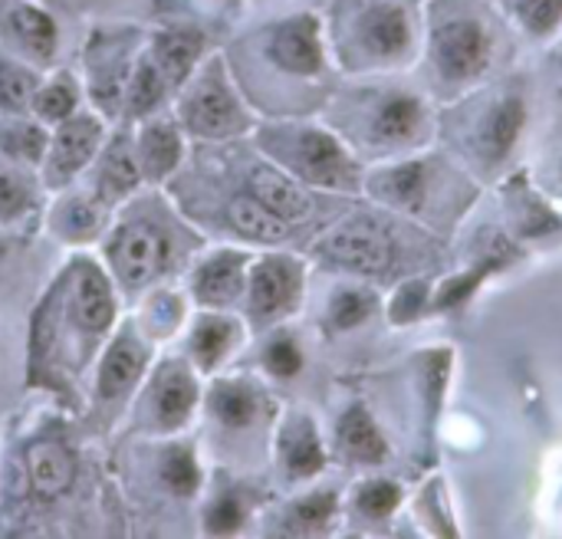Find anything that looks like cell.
Returning <instances> with one entry per match:
<instances>
[{
  "instance_id": "obj_3",
  "label": "cell",
  "mask_w": 562,
  "mask_h": 539,
  "mask_svg": "<svg viewBox=\"0 0 562 539\" xmlns=\"http://www.w3.org/2000/svg\"><path fill=\"white\" fill-rule=\"evenodd\" d=\"M352 43L375 66H402L422 46V20L408 0H369L352 16Z\"/></svg>"
},
{
  "instance_id": "obj_14",
  "label": "cell",
  "mask_w": 562,
  "mask_h": 539,
  "mask_svg": "<svg viewBox=\"0 0 562 539\" xmlns=\"http://www.w3.org/2000/svg\"><path fill=\"white\" fill-rule=\"evenodd\" d=\"M30 478H33V487L43 494V497H53V494H63L72 481V458L66 454V448L53 445V441H43V445H33L30 448Z\"/></svg>"
},
{
  "instance_id": "obj_39",
  "label": "cell",
  "mask_w": 562,
  "mask_h": 539,
  "mask_svg": "<svg viewBox=\"0 0 562 539\" xmlns=\"http://www.w3.org/2000/svg\"><path fill=\"white\" fill-rule=\"evenodd\" d=\"M40 112L49 115V119H66L72 112V92L66 86H49L46 92H40L36 99Z\"/></svg>"
},
{
  "instance_id": "obj_24",
  "label": "cell",
  "mask_w": 562,
  "mask_h": 539,
  "mask_svg": "<svg viewBox=\"0 0 562 539\" xmlns=\"http://www.w3.org/2000/svg\"><path fill=\"white\" fill-rule=\"evenodd\" d=\"M198 49H201L198 36H184V33H168V36H161L158 46H155V53H158V69L165 72V79H168V82H178V79L191 69Z\"/></svg>"
},
{
  "instance_id": "obj_30",
  "label": "cell",
  "mask_w": 562,
  "mask_h": 539,
  "mask_svg": "<svg viewBox=\"0 0 562 539\" xmlns=\"http://www.w3.org/2000/svg\"><path fill=\"white\" fill-rule=\"evenodd\" d=\"M158 99H161V79H158L155 66H142L138 76L132 79V89H128V109L148 112Z\"/></svg>"
},
{
  "instance_id": "obj_2",
  "label": "cell",
  "mask_w": 562,
  "mask_h": 539,
  "mask_svg": "<svg viewBox=\"0 0 562 539\" xmlns=\"http://www.w3.org/2000/svg\"><path fill=\"white\" fill-rule=\"evenodd\" d=\"M461 135H464V155L481 168V171H497L507 165L514 155L527 119H530V102L527 89L520 82H504L494 89L477 92L461 105Z\"/></svg>"
},
{
  "instance_id": "obj_23",
  "label": "cell",
  "mask_w": 562,
  "mask_h": 539,
  "mask_svg": "<svg viewBox=\"0 0 562 539\" xmlns=\"http://www.w3.org/2000/svg\"><path fill=\"white\" fill-rule=\"evenodd\" d=\"M240 290V260L237 257H217L198 280V296L204 303H227Z\"/></svg>"
},
{
  "instance_id": "obj_21",
  "label": "cell",
  "mask_w": 562,
  "mask_h": 539,
  "mask_svg": "<svg viewBox=\"0 0 562 539\" xmlns=\"http://www.w3.org/2000/svg\"><path fill=\"white\" fill-rule=\"evenodd\" d=\"M283 454H286V468L296 478H310L323 468V451H319V441H316V431L310 422H293L286 428Z\"/></svg>"
},
{
  "instance_id": "obj_31",
  "label": "cell",
  "mask_w": 562,
  "mask_h": 539,
  "mask_svg": "<svg viewBox=\"0 0 562 539\" xmlns=\"http://www.w3.org/2000/svg\"><path fill=\"white\" fill-rule=\"evenodd\" d=\"M227 343H231V326L227 323H204L198 329V336H194V352L201 356L204 366H211V362H217L224 356Z\"/></svg>"
},
{
  "instance_id": "obj_12",
  "label": "cell",
  "mask_w": 562,
  "mask_h": 539,
  "mask_svg": "<svg viewBox=\"0 0 562 539\" xmlns=\"http://www.w3.org/2000/svg\"><path fill=\"white\" fill-rule=\"evenodd\" d=\"M250 191H254V198H257L260 204H267L273 214H280V217H286V221L303 217V214L310 211V198H306L296 184H290L283 175H277V171H270V168H257V171L250 175Z\"/></svg>"
},
{
  "instance_id": "obj_10",
  "label": "cell",
  "mask_w": 562,
  "mask_h": 539,
  "mask_svg": "<svg viewBox=\"0 0 562 539\" xmlns=\"http://www.w3.org/2000/svg\"><path fill=\"white\" fill-rule=\"evenodd\" d=\"M510 26L537 43H550L562 30V0H491Z\"/></svg>"
},
{
  "instance_id": "obj_37",
  "label": "cell",
  "mask_w": 562,
  "mask_h": 539,
  "mask_svg": "<svg viewBox=\"0 0 562 539\" xmlns=\"http://www.w3.org/2000/svg\"><path fill=\"white\" fill-rule=\"evenodd\" d=\"M3 145H7L13 155H23V158H40V155H43V145H46V138H43L36 128H13V132H3Z\"/></svg>"
},
{
  "instance_id": "obj_28",
  "label": "cell",
  "mask_w": 562,
  "mask_h": 539,
  "mask_svg": "<svg viewBox=\"0 0 562 539\" xmlns=\"http://www.w3.org/2000/svg\"><path fill=\"white\" fill-rule=\"evenodd\" d=\"M369 313H372V296L362 290H346L333 300V326L336 329H352V326L366 323Z\"/></svg>"
},
{
  "instance_id": "obj_33",
  "label": "cell",
  "mask_w": 562,
  "mask_h": 539,
  "mask_svg": "<svg viewBox=\"0 0 562 539\" xmlns=\"http://www.w3.org/2000/svg\"><path fill=\"white\" fill-rule=\"evenodd\" d=\"M135 178H138V171H135V161H132V155H128V148H115L109 158H105V175H102V184H109L112 191H125V188H132L135 184Z\"/></svg>"
},
{
  "instance_id": "obj_5",
  "label": "cell",
  "mask_w": 562,
  "mask_h": 539,
  "mask_svg": "<svg viewBox=\"0 0 562 539\" xmlns=\"http://www.w3.org/2000/svg\"><path fill=\"white\" fill-rule=\"evenodd\" d=\"M372 135L392 148L398 145H425L431 135V112L425 96L412 89H392L379 99L372 112Z\"/></svg>"
},
{
  "instance_id": "obj_38",
  "label": "cell",
  "mask_w": 562,
  "mask_h": 539,
  "mask_svg": "<svg viewBox=\"0 0 562 539\" xmlns=\"http://www.w3.org/2000/svg\"><path fill=\"white\" fill-rule=\"evenodd\" d=\"M333 510H336V497L333 494H316V497H310V501H303L296 507V520L306 524V527H316V524H326L333 517Z\"/></svg>"
},
{
  "instance_id": "obj_29",
  "label": "cell",
  "mask_w": 562,
  "mask_h": 539,
  "mask_svg": "<svg viewBox=\"0 0 562 539\" xmlns=\"http://www.w3.org/2000/svg\"><path fill=\"white\" fill-rule=\"evenodd\" d=\"M257 412V402L247 389H224L217 395V415L227 422V425H247Z\"/></svg>"
},
{
  "instance_id": "obj_6",
  "label": "cell",
  "mask_w": 562,
  "mask_h": 539,
  "mask_svg": "<svg viewBox=\"0 0 562 539\" xmlns=\"http://www.w3.org/2000/svg\"><path fill=\"white\" fill-rule=\"evenodd\" d=\"M438 178V165L428 161V158H415V161H405L398 168H389L385 175H379L375 181V191L408 211V214H425L431 207V184Z\"/></svg>"
},
{
  "instance_id": "obj_7",
  "label": "cell",
  "mask_w": 562,
  "mask_h": 539,
  "mask_svg": "<svg viewBox=\"0 0 562 539\" xmlns=\"http://www.w3.org/2000/svg\"><path fill=\"white\" fill-rule=\"evenodd\" d=\"M165 260V240L151 227H125L115 240V267L128 287H142Z\"/></svg>"
},
{
  "instance_id": "obj_41",
  "label": "cell",
  "mask_w": 562,
  "mask_h": 539,
  "mask_svg": "<svg viewBox=\"0 0 562 539\" xmlns=\"http://www.w3.org/2000/svg\"><path fill=\"white\" fill-rule=\"evenodd\" d=\"M23 204H26V194H23V188H20L13 178L0 175V217H10V214L23 211Z\"/></svg>"
},
{
  "instance_id": "obj_15",
  "label": "cell",
  "mask_w": 562,
  "mask_h": 539,
  "mask_svg": "<svg viewBox=\"0 0 562 539\" xmlns=\"http://www.w3.org/2000/svg\"><path fill=\"white\" fill-rule=\"evenodd\" d=\"M339 438H342V448L349 451V458H356L362 464H379L389 454V445L379 435V428H375V422L369 418L366 408H349L346 412V418L339 425Z\"/></svg>"
},
{
  "instance_id": "obj_13",
  "label": "cell",
  "mask_w": 562,
  "mask_h": 539,
  "mask_svg": "<svg viewBox=\"0 0 562 539\" xmlns=\"http://www.w3.org/2000/svg\"><path fill=\"white\" fill-rule=\"evenodd\" d=\"M296 287H300V277L290 263L267 260L263 267H257V277H254V310L257 313L283 310L296 296Z\"/></svg>"
},
{
  "instance_id": "obj_8",
  "label": "cell",
  "mask_w": 562,
  "mask_h": 539,
  "mask_svg": "<svg viewBox=\"0 0 562 539\" xmlns=\"http://www.w3.org/2000/svg\"><path fill=\"white\" fill-rule=\"evenodd\" d=\"M300 168L306 171V178L326 188H349L356 181V165L323 132H306L300 138Z\"/></svg>"
},
{
  "instance_id": "obj_4",
  "label": "cell",
  "mask_w": 562,
  "mask_h": 539,
  "mask_svg": "<svg viewBox=\"0 0 562 539\" xmlns=\"http://www.w3.org/2000/svg\"><path fill=\"white\" fill-rule=\"evenodd\" d=\"M323 254L326 260L366 277H382L395 267V240L372 221L342 224L323 240Z\"/></svg>"
},
{
  "instance_id": "obj_16",
  "label": "cell",
  "mask_w": 562,
  "mask_h": 539,
  "mask_svg": "<svg viewBox=\"0 0 562 539\" xmlns=\"http://www.w3.org/2000/svg\"><path fill=\"white\" fill-rule=\"evenodd\" d=\"M231 224L254 240H283L290 234V221L273 214L257 198H237L231 204Z\"/></svg>"
},
{
  "instance_id": "obj_35",
  "label": "cell",
  "mask_w": 562,
  "mask_h": 539,
  "mask_svg": "<svg viewBox=\"0 0 562 539\" xmlns=\"http://www.w3.org/2000/svg\"><path fill=\"white\" fill-rule=\"evenodd\" d=\"M33 92V79L20 69H13L10 63H0V102L20 109Z\"/></svg>"
},
{
  "instance_id": "obj_34",
  "label": "cell",
  "mask_w": 562,
  "mask_h": 539,
  "mask_svg": "<svg viewBox=\"0 0 562 539\" xmlns=\"http://www.w3.org/2000/svg\"><path fill=\"white\" fill-rule=\"evenodd\" d=\"M165 481L175 494H191L198 487V468H194L191 454L175 451L165 464Z\"/></svg>"
},
{
  "instance_id": "obj_17",
  "label": "cell",
  "mask_w": 562,
  "mask_h": 539,
  "mask_svg": "<svg viewBox=\"0 0 562 539\" xmlns=\"http://www.w3.org/2000/svg\"><path fill=\"white\" fill-rule=\"evenodd\" d=\"M142 366H145V352H142L138 346H132V343H115L112 352L105 356V366H102V375H99L102 395L112 398V395L125 392V389L138 379Z\"/></svg>"
},
{
  "instance_id": "obj_1",
  "label": "cell",
  "mask_w": 562,
  "mask_h": 539,
  "mask_svg": "<svg viewBox=\"0 0 562 539\" xmlns=\"http://www.w3.org/2000/svg\"><path fill=\"white\" fill-rule=\"evenodd\" d=\"M510 20L491 0H428L422 10V56L431 89L451 99L477 89L504 59Z\"/></svg>"
},
{
  "instance_id": "obj_25",
  "label": "cell",
  "mask_w": 562,
  "mask_h": 539,
  "mask_svg": "<svg viewBox=\"0 0 562 539\" xmlns=\"http://www.w3.org/2000/svg\"><path fill=\"white\" fill-rule=\"evenodd\" d=\"M13 30H16V33L23 36V43H30L36 53H49L53 43H56V30H53L49 16L40 13V10H33V7H20V10L13 13Z\"/></svg>"
},
{
  "instance_id": "obj_22",
  "label": "cell",
  "mask_w": 562,
  "mask_h": 539,
  "mask_svg": "<svg viewBox=\"0 0 562 539\" xmlns=\"http://www.w3.org/2000/svg\"><path fill=\"white\" fill-rule=\"evenodd\" d=\"M194 398H198L194 382H191L188 375H181V372H171V375L161 382L158 395H155V405H158V418H161V425H168V428L181 425V422L188 418V412H191Z\"/></svg>"
},
{
  "instance_id": "obj_27",
  "label": "cell",
  "mask_w": 562,
  "mask_h": 539,
  "mask_svg": "<svg viewBox=\"0 0 562 539\" xmlns=\"http://www.w3.org/2000/svg\"><path fill=\"white\" fill-rule=\"evenodd\" d=\"M402 504V491L392 484V481H375V484H366L362 494H359V510L372 520H382V517H392L395 507Z\"/></svg>"
},
{
  "instance_id": "obj_20",
  "label": "cell",
  "mask_w": 562,
  "mask_h": 539,
  "mask_svg": "<svg viewBox=\"0 0 562 539\" xmlns=\"http://www.w3.org/2000/svg\"><path fill=\"white\" fill-rule=\"evenodd\" d=\"M99 145V128L89 119H76L63 128L59 142H56V168L63 175H69L72 168H79L82 161H89V155Z\"/></svg>"
},
{
  "instance_id": "obj_19",
  "label": "cell",
  "mask_w": 562,
  "mask_h": 539,
  "mask_svg": "<svg viewBox=\"0 0 562 539\" xmlns=\"http://www.w3.org/2000/svg\"><path fill=\"white\" fill-rule=\"evenodd\" d=\"M510 217H514V224H517V231L520 234H530V237H543V234H550V231H560V217L537 198V194H530L527 191V184L520 181L517 188H514V198H510Z\"/></svg>"
},
{
  "instance_id": "obj_42",
  "label": "cell",
  "mask_w": 562,
  "mask_h": 539,
  "mask_svg": "<svg viewBox=\"0 0 562 539\" xmlns=\"http://www.w3.org/2000/svg\"><path fill=\"white\" fill-rule=\"evenodd\" d=\"M553 43V69H557V79H560V89H562V30L550 40Z\"/></svg>"
},
{
  "instance_id": "obj_36",
  "label": "cell",
  "mask_w": 562,
  "mask_h": 539,
  "mask_svg": "<svg viewBox=\"0 0 562 539\" xmlns=\"http://www.w3.org/2000/svg\"><path fill=\"white\" fill-rule=\"evenodd\" d=\"M267 366H270V372H273V375L290 379V375H296V372H300L303 359H300V349H296L290 339H280V343H273V346L267 349Z\"/></svg>"
},
{
  "instance_id": "obj_11",
  "label": "cell",
  "mask_w": 562,
  "mask_h": 539,
  "mask_svg": "<svg viewBox=\"0 0 562 539\" xmlns=\"http://www.w3.org/2000/svg\"><path fill=\"white\" fill-rule=\"evenodd\" d=\"M188 119L201 135H227V132H234L240 125V112H237L234 99L221 86H204L191 99Z\"/></svg>"
},
{
  "instance_id": "obj_32",
  "label": "cell",
  "mask_w": 562,
  "mask_h": 539,
  "mask_svg": "<svg viewBox=\"0 0 562 539\" xmlns=\"http://www.w3.org/2000/svg\"><path fill=\"white\" fill-rule=\"evenodd\" d=\"M428 303H431V287H428L425 280H418V283H405V287H402V293L395 296L392 319H395V323L415 319Z\"/></svg>"
},
{
  "instance_id": "obj_26",
  "label": "cell",
  "mask_w": 562,
  "mask_h": 539,
  "mask_svg": "<svg viewBox=\"0 0 562 539\" xmlns=\"http://www.w3.org/2000/svg\"><path fill=\"white\" fill-rule=\"evenodd\" d=\"M142 151H145V168H148L151 175H165V171H171L175 161H178V135H175L171 128H151V132L145 135Z\"/></svg>"
},
{
  "instance_id": "obj_18",
  "label": "cell",
  "mask_w": 562,
  "mask_h": 539,
  "mask_svg": "<svg viewBox=\"0 0 562 539\" xmlns=\"http://www.w3.org/2000/svg\"><path fill=\"white\" fill-rule=\"evenodd\" d=\"M76 316L86 329H102L112 319V293H109V287L95 267H82Z\"/></svg>"
},
{
  "instance_id": "obj_40",
  "label": "cell",
  "mask_w": 562,
  "mask_h": 539,
  "mask_svg": "<svg viewBox=\"0 0 562 539\" xmlns=\"http://www.w3.org/2000/svg\"><path fill=\"white\" fill-rule=\"evenodd\" d=\"M207 527H211L214 534H234V530L240 527V507H237V501H231V497L221 501V504L214 507Z\"/></svg>"
},
{
  "instance_id": "obj_9",
  "label": "cell",
  "mask_w": 562,
  "mask_h": 539,
  "mask_svg": "<svg viewBox=\"0 0 562 539\" xmlns=\"http://www.w3.org/2000/svg\"><path fill=\"white\" fill-rule=\"evenodd\" d=\"M273 59L300 76H313L323 69V46H319V26L313 16H296L286 23L273 40Z\"/></svg>"
}]
</instances>
